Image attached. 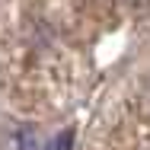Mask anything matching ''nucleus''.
Instances as JSON below:
<instances>
[{
	"label": "nucleus",
	"instance_id": "obj_1",
	"mask_svg": "<svg viewBox=\"0 0 150 150\" xmlns=\"http://www.w3.org/2000/svg\"><path fill=\"white\" fill-rule=\"evenodd\" d=\"M70 147H74V131L70 128H64L61 134H54L48 141V150H70Z\"/></svg>",
	"mask_w": 150,
	"mask_h": 150
}]
</instances>
